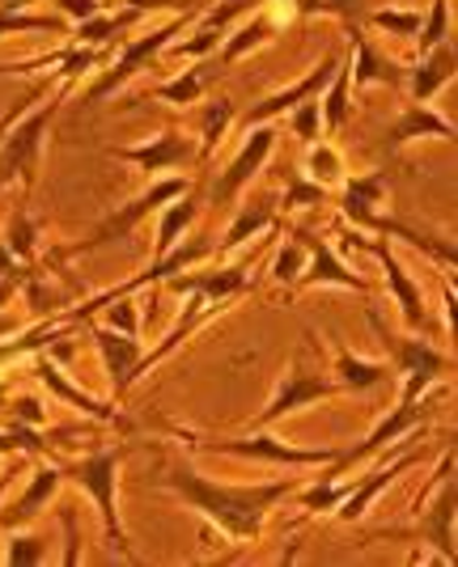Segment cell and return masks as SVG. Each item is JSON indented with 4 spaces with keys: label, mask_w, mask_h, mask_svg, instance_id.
<instances>
[{
    "label": "cell",
    "mask_w": 458,
    "mask_h": 567,
    "mask_svg": "<svg viewBox=\"0 0 458 567\" xmlns=\"http://www.w3.org/2000/svg\"><path fill=\"white\" fill-rule=\"evenodd\" d=\"M166 487L183 499L192 513L208 520L217 534H225L234 546L255 543L264 534L272 508L302 487V478H272V483H217L195 466H170Z\"/></svg>",
    "instance_id": "1"
},
{
    "label": "cell",
    "mask_w": 458,
    "mask_h": 567,
    "mask_svg": "<svg viewBox=\"0 0 458 567\" xmlns=\"http://www.w3.org/2000/svg\"><path fill=\"white\" fill-rule=\"evenodd\" d=\"M192 187L187 183V174H162V178H153L136 199H128L120 204L111 216H102L90 234L81 237V241H69V246H55L51 250V262H69V259H81V255H94V250H106V246H115L123 237H132L141 225H145L153 213H162L170 199H179L183 190Z\"/></svg>",
    "instance_id": "2"
},
{
    "label": "cell",
    "mask_w": 458,
    "mask_h": 567,
    "mask_svg": "<svg viewBox=\"0 0 458 567\" xmlns=\"http://www.w3.org/2000/svg\"><path fill=\"white\" fill-rule=\"evenodd\" d=\"M120 462H123L120 445L90 450L85 457L64 462V483H77V487L90 496V504H94L98 517H102V534H106L111 555H123L128 564H136V550L128 543L123 520H120Z\"/></svg>",
    "instance_id": "3"
},
{
    "label": "cell",
    "mask_w": 458,
    "mask_h": 567,
    "mask_svg": "<svg viewBox=\"0 0 458 567\" xmlns=\"http://www.w3.org/2000/svg\"><path fill=\"white\" fill-rule=\"evenodd\" d=\"M369 327L383 339L386 355H390L386 364H390L395 378H399V402H416V399H425V394H434L437 385L455 373V360H450V355L437 352L434 343H425V339H416V334L390 331L378 309H369Z\"/></svg>",
    "instance_id": "4"
},
{
    "label": "cell",
    "mask_w": 458,
    "mask_h": 567,
    "mask_svg": "<svg viewBox=\"0 0 458 567\" xmlns=\"http://www.w3.org/2000/svg\"><path fill=\"white\" fill-rule=\"evenodd\" d=\"M73 90L77 85L60 81V90H55V94H48L43 102H34V106H30V111H26L9 132H4V141H0V187H9V183H22L26 190L34 187L51 118L60 115L64 97L73 94Z\"/></svg>",
    "instance_id": "5"
},
{
    "label": "cell",
    "mask_w": 458,
    "mask_h": 567,
    "mask_svg": "<svg viewBox=\"0 0 458 567\" xmlns=\"http://www.w3.org/2000/svg\"><path fill=\"white\" fill-rule=\"evenodd\" d=\"M306 339H311L306 352H297L289 360L281 385L272 390V399H267L264 411L251 420V427H272V424H281L285 415H293V411H311V406L339 394V385H336V378L327 373V364L314 360V355H318V334L306 331Z\"/></svg>",
    "instance_id": "6"
},
{
    "label": "cell",
    "mask_w": 458,
    "mask_h": 567,
    "mask_svg": "<svg viewBox=\"0 0 458 567\" xmlns=\"http://www.w3.org/2000/svg\"><path fill=\"white\" fill-rule=\"evenodd\" d=\"M187 445L204 453H225V457H246V462H267V466H289V471H318L336 457V445L327 450H306L272 436L267 427H251L246 436H183Z\"/></svg>",
    "instance_id": "7"
},
{
    "label": "cell",
    "mask_w": 458,
    "mask_h": 567,
    "mask_svg": "<svg viewBox=\"0 0 458 567\" xmlns=\"http://www.w3.org/2000/svg\"><path fill=\"white\" fill-rule=\"evenodd\" d=\"M437 394V390H434ZM434 394H425V399L416 402H399V406H390L378 424L369 427V436L365 441H357V445H336V457L327 462V466H318L323 471V478H348V474L357 471V466H365L374 453H386L395 441H404V436H411L416 427H425L429 420H434Z\"/></svg>",
    "instance_id": "8"
},
{
    "label": "cell",
    "mask_w": 458,
    "mask_h": 567,
    "mask_svg": "<svg viewBox=\"0 0 458 567\" xmlns=\"http://www.w3.org/2000/svg\"><path fill=\"white\" fill-rule=\"evenodd\" d=\"M192 22H195V13H174L166 25H157V30H149V34H141V39L123 43L120 55H115V60H106V64L94 72V81L85 85V102H102V97L120 94L132 76H141L157 55H166L170 43H174V39H179Z\"/></svg>",
    "instance_id": "9"
},
{
    "label": "cell",
    "mask_w": 458,
    "mask_h": 567,
    "mask_svg": "<svg viewBox=\"0 0 458 567\" xmlns=\"http://www.w3.org/2000/svg\"><path fill=\"white\" fill-rule=\"evenodd\" d=\"M344 246H357L365 255H374L378 267H383V280H386V292L395 297V306H399V318H404V327L408 331H425L429 327V309H425V292H420V284L408 276V267L395 259V246H390V237H362L357 229H348L344 234Z\"/></svg>",
    "instance_id": "10"
},
{
    "label": "cell",
    "mask_w": 458,
    "mask_h": 567,
    "mask_svg": "<svg viewBox=\"0 0 458 567\" xmlns=\"http://www.w3.org/2000/svg\"><path fill=\"white\" fill-rule=\"evenodd\" d=\"M106 157L115 162H128L136 166L149 178H162V174H183V169L200 162V144H195V132H183V127H166L157 136H149L141 144H128V148H106Z\"/></svg>",
    "instance_id": "11"
},
{
    "label": "cell",
    "mask_w": 458,
    "mask_h": 567,
    "mask_svg": "<svg viewBox=\"0 0 458 567\" xmlns=\"http://www.w3.org/2000/svg\"><path fill=\"white\" fill-rule=\"evenodd\" d=\"M276 127L272 123H259V127H246V141H242V148L234 153V162L221 169V178L213 183V190H208V204H238L242 190L251 187L255 178H259V169L272 162V153H276Z\"/></svg>",
    "instance_id": "12"
},
{
    "label": "cell",
    "mask_w": 458,
    "mask_h": 567,
    "mask_svg": "<svg viewBox=\"0 0 458 567\" xmlns=\"http://www.w3.org/2000/svg\"><path fill=\"white\" fill-rule=\"evenodd\" d=\"M285 234H293L306 250H311L306 271L293 280L289 292H306V288H323V284H332V288H348V292H369V280H365L362 271H353V267L339 259L323 237L314 234V229H306V225H289Z\"/></svg>",
    "instance_id": "13"
},
{
    "label": "cell",
    "mask_w": 458,
    "mask_h": 567,
    "mask_svg": "<svg viewBox=\"0 0 458 567\" xmlns=\"http://www.w3.org/2000/svg\"><path fill=\"white\" fill-rule=\"evenodd\" d=\"M166 288L174 297H192L200 306H230L234 297L242 292H251V276H246V267H187V271H179V276H170Z\"/></svg>",
    "instance_id": "14"
},
{
    "label": "cell",
    "mask_w": 458,
    "mask_h": 567,
    "mask_svg": "<svg viewBox=\"0 0 458 567\" xmlns=\"http://www.w3.org/2000/svg\"><path fill=\"white\" fill-rule=\"evenodd\" d=\"M90 339H94L98 355H102V369H106V381H111V399L123 402V394L141 381V360H145V348H141V334H120L102 322H90Z\"/></svg>",
    "instance_id": "15"
},
{
    "label": "cell",
    "mask_w": 458,
    "mask_h": 567,
    "mask_svg": "<svg viewBox=\"0 0 458 567\" xmlns=\"http://www.w3.org/2000/svg\"><path fill=\"white\" fill-rule=\"evenodd\" d=\"M420 457H425L420 450L399 453V457H395V450H390V453L383 457V462L374 466V471H365L362 478H357V483L348 487V496H344V499L336 504V517L344 520V525H357V520H362L365 513L374 508V499L383 496V492L390 487V483H395V478H399V474L411 471V466H416Z\"/></svg>",
    "instance_id": "16"
},
{
    "label": "cell",
    "mask_w": 458,
    "mask_h": 567,
    "mask_svg": "<svg viewBox=\"0 0 458 567\" xmlns=\"http://www.w3.org/2000/svg\"><path fill=\"white\" fill-rule=\"evenodd\" d=\"M386 187H390V174L386 169H369V174H353L339 183V216L357 229V234H374L378 220H383Z\"/></svg>",
    "instance_id": "17"
},
{
    "label": "cell",
    "mask_w": 458,
    "mask_h": 567,
    "mask_svg": "<svg viewBox=\"0 0 458 567\" xmlns=\"http://www.w3.org/2000/svg\"><path fill=\"white\" fill-rule=\"evenodd\" d=\"M336 64H339V55H323V60H318V64H311V72H302L293 85L276 90V94H267L264 102H255V106H251V111L238 118L242 132H246V127H259V123H276L281 115H289L297 102H306V97L323 94V85L332 81Z\"/></svg>",
    "instance_id": "18"
},
{
    "label": "cell",
    "mask_w": 458,
    "mask_h": 567,
    "mask_svg": "<svg viewBox=\"0 0 458 567\" xmlns=\"http://www.w3.org/2000/svg\"><path fill=\"white\" fill-rule=\"evenodd\" d=\"M34 378H39V385H43L60 406H73V411L90 415V420L102 427L120 424V406H115V399H94L90 390H81V385H77L51 355H39V360H34Z\"/></svg>",
    "instance_id": "19"
},
{
    "label": "cell",
    "mask_w": 458,
    "mask_h": 567,
    "mask_svg": "<svg viewBox=\"0 0 458 567\" xmlns=\"http://www.w3.org/2000/svg\"><path fill=\"white\" fill-rule=\"evenodd\" d=\"M344 34H348V81H353V94H362L369 85H404V64H395L390 55L374 48L362 34V22H344Z\"/></svg>",
    "instance_id": "20"
},
{
    "label": "cell",
    "mask_w": 458,
    "mask_h": 567,
    "mask_svg": "<svg viewBox=\"0 0 458 567\" xmlns=\"http://www.w3.org/2000/svg\"><path fill=\"white\" fill-rule=\"evenodd\" d=\"M60 487H64V462H39L34 474H30V483L22 487V496L13 499V504H0V529H26V525H34Z\"/></svg>",
    "instance_id": "21"
},
{
    "label": "cell",
    "mask_w": 458,
    "mask_h": 567,
    "mask_svg": "<svg viewBox=\"0 0 458 567\" xmlns=\"http://www.w3.org/2000/svg\"><path fill=\"white\" fill-rule=\"evenodd\" d=\"M416 141H455V123L446 115H437L429 102H404V111L386 127L383 153L395 157V153H404Z\"/></svg>",
    "instance_id": "22"
},
{
    "label": "cell",
    "mask_w": 458,
    "mask_h": 567,
    "mask_svg": "<svg viewBox=\"0 0 458 567\" xmlns=\"http://www.w3.org/2000/svg\"><path fill=\"white\" fill-rule=\"evenodd\" d=\"M434 487H437V499H434V508H429V517L416 525V538L434 546L441 564H455L458 559V550H455V504H458L455 499V471L441 474Z\"/></svg>",
    "instance_id": "23"
},
{
    "label": "cell",
    "mask_w": 458,
    "mask_h": 567,
    "mask_svg": "<svg viewBox=\"0 0 458 567\" xmlns=\"http://www.w3.org/2000/svg\"><path fill=\"white\" fill-rule=\"evenodd\" d=\"M281 34V18H276V9H255V13H246L238 25H230V34H225V43L217 48V64L225 72L234 69L238 60H246L251 51L267 48L272 39Z\"/></svg>",
    "instance_id": "24"
},
{
    "label": "cell",
    "mask_w": 458,
    "mask_h": 567,
    "mask_svg": "<svg viewBox=\"0 0 458 567\" xmlns=\"http://www.w3.org/2000/svg\"><path fill=\"white\" fill-rule=\"evenodd\" d=\"M455 43L446 39V43H437L434 51H425V55H416V64L404 72V85H408V102H434L450 81H455Z\"/></svg>",
    "instance_id": "25"
},
{
    "label": "cell",
    "mask_w": 458,
    "mask_h": 567,
    "mask_svg": "<svg viewBox=\"0 0 458 567\" xmlns=\"http://www.w3.org/2000/svg\"><path fill=\"white\" fill-rule=\"evenodd\" d=\"M327 373L336 378L339 390H353V394H369V390L395 381V369L386 360H365V355H357L348 343H339V339L332 343V369Z\"/></svg>",
    "instance_id": "26"
},
{
    "label": "cell",
    "mask_w": 458,
    "mask_h": 567,
    "mask_svg": "<svg viewBox=\"0 0 458 567\" xmlns=\"http://www.w3.org/2000/svg\"><path fill=\"white\" fill-rule=\"evenodd\" d=\"M276 229H281V220H276V199H246V204H238L234 220L225 225L221 241H213V259H225V255L242 250L251 237L276 234Z\"/></svg>",
    "instance_id": "27"
},
{
    "label": "cell",
    "mask_w": 458,
    "mask_h": 567,
    "mask_svg": "<svg viewBox=\"0 0 458 567\" xmlns=\"http://www.w3.org/2000/svg\"><path fill=\"white\" fill-rule=\"evenodd\" d=\"M217 76H225V69L217 64V51H213V55H204V60H192V69H183L174 81L157 85L153 97H157V102H170V106H195V102H204V94L217 85Z\"/></svg>",
    "instance_id": "28"
},
{
    "label": "cell",
    "mask_w": 458,
    "mask_h": 567,
    "mask_svg": "<svg viewBox=\"0 0 458 567\" xmlns=\"http://www.w3.org/2000/svg\"><path fill=\"white\" fill-rule=\"evenodd\" d=\"M374 234H386L390 241H408V246H416L425 259H434L437 267H441V276H455V237L425 234L420 225H411V220H399V216H383Z\"/></svg>",
    "instance_id": "29"
},
{
    "label": "cell",
    "mask_w": 458,
    "mask_h": 567,
    "mask_svg": "<svg viewBox=\"0 0 458 567\" xmlns=\"http://www.w3.org/2000/svg\"><path fill=\"white\" fill-rule=\"evenodd\" d=\"M145 18L141 9H128V4H120V9H102V13H94V18H85V22L69 25V43L73 48H106V43H115L128 25H136Z\"/></svg>",
    "instance_id": "30"
},
{
    "label": "cell",
    "mask_w": 458,
    "mask_h": 567,
    "mask_svg": "<svg viewBox=\"0 0 458 567\" xmlns=\"http://www.w3.org/2000/svg\"><path fill=\"white\" fill-rule=\"evenodd\" d=\"M318 106H323V136H339V132L348 127L353 111H357V102H353V81H348V55H339L332 81H327L323 94H318Z\"/></svg>",
    "instance_id": "31"
},
{
    "label": "cell",
    "mask_w": 458,
    "mask_h": 567,
    "mask_svg": "<svg viewBox=\"0 0 458 567\" xmlns=\"http://www.w3.org/2000/svg\"><path fill=\"white\" fill-rule=\"evenodd\" d=\"M195 216H200V195H195L192 187L183 190L179 199H170L166 208H162V216H157V246H153V259L170 255V250L183 241V234L195 225Z\"/></svg>",
    "instance_id": "32"
},
{
    "label": "cell",
    "mask_w": 458,
    "mask_h": 567,
    "mask_svg": "<svg viewBox=\"0 0 458 567\" xmlns=\"http://www.w3.org/2000/svg\"><path fill=\"white\" fill-rule=\"evenodd\" d=\"M234 102L230 97H213V102H204L200 106V132H195V144H200V157H213L217 153V144L225 141V132L234 127Z\"/></svg>",
    "instance_id": "33"
},
{
    "label": "cell",
    "mask_w": 458,
    "mask_h": 567,
    "mask_svg": "<svg viewBox=\"0 0 458 567\" xmlns=\"http://www.w3.org/2000/svg\"><path fill=\"white\" fill-rule=\"evenodd\" d=\"M306 148H311V153H306V169H302V174L311 178L314 187H323L327 195H332V190L348 178V174H344V153H339L327 136H323V141H314V144H306Z\"/></svg>",
    "instance_id": "34"
},
{
    "label": "cell",
    "mask_w": 458,
    "mask_h": 567,
    "mask_svg": "<svg viewBox=\"0 0 458 567\" xmlns=\"http://www.w3.org/2000/svg\"><path fill=\"white\" fill-rule=\"evenodd\" d=\"M0 241L9 246V255L22 262V267H39V225H34V216L26 213V208H18V213L9 216Z\"/></svg>",
    "instance_id": "35"
},
{
    "label": "cell",
    "mask_w": 458,
    "mask_h": 567,
    "mask_svg": "<svg viewBox=\"0 0 458 567\" xmlns=\"http://www.w3.org/2000/svg\"><path fill=\"white\" fill-rule=\"evenodd\" d=\"M9 34H69L60 13H30V9H0V39Z\"/></svg>",
    "instance_id": "36"
},
{
    "label": "cell",
    "mask_w": 458,
    "mask_h": 567,
    "mask_svg": "<svg viewBox=\"0 0 458 567\" xmlns=\"http://www.w3.org/2000/svg\"><path fill=\"white\" fill-rule=\"evenodd\" d=\"M348 487H353V483H344V478H318V483H311V487H297L293 496H297V504H302V520L323 517V513H336V504L348 496Z\"/></svg>",
    "instance_id": "37"
},
{
    "label": "cell",
    "mask_w": 458,
    "mask_h": 567,
    "mask_svg": "<svg viewBox=\"0 0 458 567\" xmlns=\"http://www.w3.org/2000/svg\"><path fill=\"white\" fill-rule=\"evenodd\" d=\"M362 22L383 30V34H395V39H416L420 22H425V9H365Z\"/></svg>",
    "instance_id": "38"
},
{
    "label": "cell",
    "mask_w": 458,
    "mask_h": 567,
    "mask_svg": "<svg viewBox=\"0 0 458 567\" xmlns=\"http://www.w3.org/2000/svg\"><path fill=\"white\" fill-rule=\"evenodd\" d=\"M4 564L9 567L48 564V538L43 534H30V525L26 529H9V538H4Z\"/></svg>",
    "instance_id": "39"
},
{
    "label": "cell",
    "mask_w": 458,
    "mask_h": 567,
    "mask_svg": "<svg viewBox=\"0 0 458 567\" xmlns=\"http://www.w3.org/2000/svg\"><path fill=\"white\" fill-rule=\"evenodd\" d=\"M306 259H311V250H306L293 234H285V241L276 246V255H272V267H267V271H272V280L289 292L293 280L306 271Z\"/></svg>",
    "instance_id": "40"
},
{
    "label": "cell",
    "mask_w": 458,
    "mask_h": 567,
    "mask_svg": "<svg viewBox=\"0 0 458 567\" xmlns=\"http://www.w3.org/2000/svg\"><path fill=\"white\" fill-rule=\"evenodd\" d=\"M289 132L297 136L302 144H314L323 141V106H318V94L306 97V102H297L289 111Z\"/></svg>",
    "instance_id": "41"
},
{
    "label": "cell",
    "mask_w": 458,
    "mask_h": 567,
    "mask_svg": "<svg viewBox=\"0 0 458 567\" xmlns=\"http://www.w3.org/2000/svg\"><path fill=\"white\" fill-rule=\"evenodd\" d=\"M318 204H327V190L314 187L306 174H293L285 190H281V199H276V208H285V213H293V208H318Z\"/></svg>",
    "instance_id": "42"
},
{
    "label": "cell",
    "mask_w": 458,
    "mask_h": 567,
    "mask_svg": "<svg viewBox=\"0 0 458 567\" xmlns=\"http://www.w3.org/2000/svg\"><path fill=\"white\" fill-rule=\"evenodd\" d=\"M98 309H102V327H111L120 334H141V309H136L132 297H111Z\"/></svg>",
    "instance_id": "43"
},
{
    "label": "cell",
    "mask_w": 458,
    "mask_h": 567,
    "mask_svg": "<svg viewBox=\"0 0 458 567\" xmlns=\"http://www.w3.org/2000/svg\"><path fill=\"white\" fill-rule=\"evenodd\" d=\"M9 411V424H26V427H48V415H43V402L34 394H18V399L4 406Z\"/></svg>",
    "instance_id": "44"
},
{
    "label": "cell",
    "mask_w": 458,
    "mask_h": 567,
    "mask_svg": "<svg viewBox=\"0 0 458 567\" xmlns=\"http://www.w3.org/2000/svg\"><path fill=\"white\" fill-rule=\"evenodd\" d=\"M60 525H64V555H60V564L77 567L81 564V525H77L73 508H60Z\"/></svg>",
    "instance_id": "45"
},
{
    "label": "cell",
    "mask_w": 458,
    "mask_h": 567,
    "mask_svg": "<svg viewBox=\"0 0 458 567\" xmlns=\"http://www.w3.org/2000/svg\"><path fill=\"white\" fill-rule=\"evenodd\" d=\"M55 13L69 25H77L85 22V18H94V13H102V0H55Z\"/></svg>",
    "instance_id": "46"
},
{
    "label": "cell",
    "mask_w": 458,
    "mask_h": 567,
    "mask_svg": "<svg viewBox=\"0 0 458 567\" xmlns=\"http://www.w3.org/2000/svg\"><path fill=\"white\" fill-rule=\"evenodd\" d=\"M18 271H26V267L13 259V255H9V246L0 241V280H4V276H18Z\"/></svg>",
    "instance_id": "47"
},
{
    "label": "cell",
    "mask_w": 458,
    "mask_h": 567,
    "mask_svg": "<svg viewBox=\"0 0 458 567\" xmlns=\"http://www.w3.org/2000/svg\"><path fill=\"white\" fill-rule=\"evenodd\" d=\"M26 4H34V0H0V9H26Z\"/></svg>",
    "instance_id": "48"
},
{
    "label": "cell",
    "mask_w": 458,
    "mask_h": 567,
    "mask_svg": "<svg viewBox=\"0 0 458 567\" xmlns=\"http://www.w3.org/2000/svg\"><path fill=\"white\" fill-rule=\"evenodd\" d=\"M4 492H9V474H0V499H4Z\"/></svg>",
    "instance_id": "49"
}]
</instances>
